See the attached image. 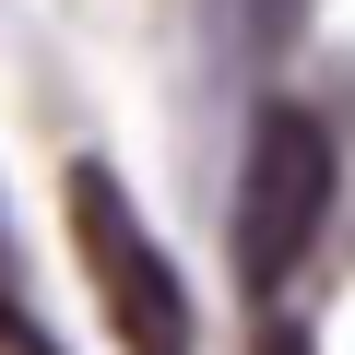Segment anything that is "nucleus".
<instances>
[{
	"mask_svg": "<svg viewBox=\"0 0 355 355\" xmlns=\"http://www.w3.org/2000/svg\"><path fill=\"white\" fill-rule=\"evenodd\" d=\"M0 355H48V331H36V320H24L12 296H0Z\"/></svg>",
	"mask_w": 355,
	"mask_h": 355,
	"instance_id": "obj_3",
	"label": "nucleus"
},
{
	"mask_svg": "<svg viewBox=\"0 0 355 355\" xmlns=\"http://www.w3.org/2000/svg\"><path fill=\"white\" fill-rule=\"evenodd\" d=\"M60 214H71V249H83V284L119 331V355H202V320H190V272L166 261V237L142 225V202L119 190V166H71L60 178Z\"/></svg>",
	"mask_w": 355,
	"mask_h": 355,
	"instance_id": "obj_1",
	"label": "nucleus"
},
{
	"mask_svg": "<svg viewBox=\"0 0 355 355\" xmlns=\"http://www.w3.org/2000/svg\"><path fill=\"white\" fill-rule=\"evenodd\" d=\"M331 190H343V154H331V130L308 119V107H272L261 130H249V166H237V272L272 296L308 249H320V225H331Z\"/></svg>",
	"mask_w": 355,
	"mask_h": 355,
	"instance_id": "obj_2",
	"label": "nucleus"
},
{
	"mask_svg": "<svg viewBox=\"0 0 355 355\" xmlns=\"http://www.w3.org/2000/svg\"><path fill=\"white\" fill-rule=\"evenodd\" d=\"M261 355H308V331H296V320H272V331H261Z\"/></svg>",
	"mask_w": 355,
	"mask_h": 355,
	"instance_id": "obj_4",
	"label": "nucleus"
}]
</instances>
